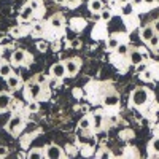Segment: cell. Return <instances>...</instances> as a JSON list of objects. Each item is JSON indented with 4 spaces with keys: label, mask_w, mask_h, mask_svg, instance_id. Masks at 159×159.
<instances>
[{
    "label": "cell",
    "mask_w": 159,
    "mask_h": 159,
    "mask_svg": "<svg viewBox=\"0 0 159 159\" xmlns=\"http://www.w3.org/2000/svg\"><path fill=\"white\" fill-rule=\"evenodd\" d=\"M150 102V91L145 88H137L134 89V92L130 94V103L134 107H145Z\"/></svg>",
    "instance_id": "obj_1"
},
{
    "label": "cell",
    "mask_w": 159,
    "mask_h": 159,
    "mask_svg": "<svg viewBox=\"0 0 159 159\" xmlns=\"http://www.w3.org/2000/svg\"><path fill=\"white\" fill-rule=\"evenodd\" d=\"M43 92V84H40L37 81H32L27 84V88H25V96H27L29 100H35L38 99L40 96H42Z\"/></svg>",
    "instance_id": "obj_2"
},
{
    "label": "cell",
    "mask_w": 159,
    "mask_h": 159,
    "mask_svg": "<svg viewBox=\"0 0 159 159\" xmlns=\"http://www.w3.org/2000/svg\"><path fill=\"white\" fill-rule=\"evenodd\" d=\"M22 127H24V119H22L21 116H18V115L11 116V119L8 121V126H7V129H8L10 134H18Z\"/></svg>",
    "instance_id": "obj_3"
},
{
    "label": "cell",
    "mask_w": 159,
    "mask_h": 159,
    "mask_svg": "<svg viewBox=\"0 0 159 159\" xmlns=\"http://www.w3.org/2000/svg\"><path fill=\"white\" fill-rule=\"evenodd\" d=\"M27 59V52L24 49H15L11 52V64L13 65H22Z\"/></svg>",
    "instance_id": "obj_4"
},
{
    "label": "cell",
    "mask_w": 159,
    "mask_h": 159,
    "mask_svg": "<svg viewBox=\"0 0 159 159\" xmlns=\"http://www.w3.org/2000/svg\"><path fill=\"white\" fill-rule=\"evenodd\" d=\"M45 156L49 159H59V157H64V151L59 145H49L45 151Z\"/></svg>",
    "instance_id": "obj_5"
},
{
    "label": "cell",
    "mask_w": 159,
    "mask_h": 159,
    "mask_svg": "<svg viewBox=\"0 0 159 159\" xmlns=\"http://www.w3.org/2000/svg\"><path fill=\"white\" fill-rule=\"evenodd\" d=\"M51 75L56 80H62L65 75H67V70H65V64L64 62H57L51 67Z\"/></svg>",
    "instance_id": "obj_6"
},
{
    "label": "cell",
    "mask_w": 159,
    "mask_h": 159,
    "mask_svg": "<svg viewBox=\"0 0 159 159\" xmlns=\"http://www.w3.org/2000/svg\"><path fill=\"white\" fill-rule=\"evenodd\" d=\"M129 62L134 65H139V64H142V62H145V59H143V56H142V51L140 49H129Z\"/></svg>",
    "instance_id": "obj_7"
},
{
    "label": "cell",
    "mask_w": 159,
    "mask_h": 159,
    "mask_svg": "<svg viewBox=\"0 0 159 159\" xmlns=\"http://www.w3.org/2000/svg\"><path fill=\"white\" fill-rule=\"evenodd\" d=\"M64 64H65V70H67V75L75 76L76 72H78V69H80V62H78V59H67Z\"/></svg>",
    "instance_id": "obj_8"
},
{
    "label": "cell",
    "mask_w": 159,
    "mask_h": 159,
    "mask_svg": "<svg viewBox=\"0 0 159 159\" xmlns=\"http://www.w3.org/2000/svg\"><path fill=\"white\" fill-rule=\"evenodd\" d=\"M21 78L18 76V75H8L7 76V84H8V88L11 89V91H16V89H19L21 88Z\"/></svg>",
    "instance_id": "obj_9"
},
{
    "label": "cell",
    "mask_w": 159,
    "mask_h": 159,
    "mask_svg": "<svg viewBox=\"0 0 159 159\" xmlns=\"http://www.w3.org/2000/svg\"><path fill=\"white\" fill-rule=\"evenodd\" d=\"M91 119H92V127H94V130L96 132L102 130V127H103V115L100 111H96Z\"/></svg>",
    "instance_id": "obj_10"
},
{
    "label": "cell",
    "mask_w": 159,
    "mask_h": 159,
    "mask_svg": "<svg viewBox=\"0 0 159 159\" xmlns=\"http://www.w3.org/2000/svg\"><path fill=\"white\" fill-rule=\"evenodd\" d=\"M13 102V97L7 92H0V111H5L10 108V105Z\"/></svg>",
    "instance_id": "obj_11"
},
{
    "label": "cell",
    "mask_w": 159,
    "mask_h": 159,
    "mask_svg": "<svg viewBox=\"0 0 159 159\" xmlns=\"http://www.w3.org/2000/svg\"><path fill=\"white\" fill-rule=\"evenodd\" d=\"M103 105L105 107H108V108H111V107H118L119 105V97H118V94H107L103 97Z\"/></svg>",
    "instance_id": "obj_12"
},
{
    "label": "cell",
    "mask_w": 159,
    "mask_h": 159,
    "mask_svg": "<svg viewBox=\"0 0 159 159\" xmlns=\"http://www.w3.org/2000/svg\"><path fill=\"white\" fill-rule=\"evenodd\" d=\"M156 32H154V27H153V25H145V27L140 30V38L143 40V42H150V38L154 35Z\"/></svg>",
    "instance_id": "obj_13"
},
{
    "label": "cell",
    "mask_w": 159,
    "mask_h": 159,
    "mask_svg": "<svg viewBox=\"0 0 159 159\" xmlns=\"http://www.w3.org/2000/svg\"><path fill=\"white\" fill-rule=\"evenodd\" d=\"M32 16H34V8H32L29 3L24 5L22 10H21V13H19V18H21L22 21H29Z\"/></svg>",
    "instance_id": "obj_14"
},
{
    "label": "cell",
    "mask_w": 159,
    "mask_h": 159,
    "mask_svg": "<svg viewBox=\"0 0 159 159\" xmlns=\"http://www.w3.org/2000/svg\"><path fill=\"white\" fill-rule=\"evenodd\" d=\"M49 25H51L52 29L61 30V29L64 27V18H62L61 15H54V16L49 19Z\"/></svg>",
    "instance_id": "obj_15"
},
{
    "label": "cell",
    "mask_w": 159,
    "mask_h": 159,
    "mask_svg": "<svg viewBox=\"0 0 159 159\" xmlns=\"http://www.w3.org/2000/svg\"><path fill=\"white\" fill-rule=\"evenodd\" d=\"M134 3L132 2H127V3H124V5H121V15L124 16V18H129V16H132L134 15Z\"/></svg>",
    "instance_id": "obj_16"
},
{
    "label": "cell",
    "mask_w": 159,
    "mask_h": 159,
    "mask_svg": "<svg viewBox=\"0 0 159 159\" xmlns=\"http://www.w3.org/2000/svg\"><path fill=\"white\" fill-rule=\"evenodd\" d=\"M89 10L92 13H100L103 10V3H102V0H89V3H88Z\"/></svg>",
    "instance_id": "obj_17"
},
{
    "label": "cell",
    "mask_w": 159,
    "mask_h": 159,
    "mask_svg": "<svg viewBox=\"0 0 159 159\" xmlns=\"http://www.w3.org/2000/svg\"><path fill=\"white\" fill-rule=\"evenodd\" d=\"M119 43H121V42H119V38L118 37H108L107 38V48L110 49V51H115L118 46H119Z\"/></svg>",
    "instance_id": "obj_18"
},
{
    "label": "cell",
    "mask_w": 159,
    "mask_h": 159,
    "mask_svg": "<svg viewBox=\"0 0 159 159\" xmlns=\"http://www.w3.org/2000/svg\"><path fill=\"white\" fill-rule=\"evenodd\" d=\"M150 150L153 153V157H157L159 156V137H154L150 142Z\"/></svg>",
    "instance_id": "obj_19"
},
{
    "label": "cell",
    "mask_w": 159,
    "mask_h": 159,
    "mask_svg": "<svg viewBox=\"0 0 159 159\" xmlns=\"http://www.w3.org/2000/svg\"><path fill=\"white\" fill-rule=\"evenodd\" d=\"M13 72H11V64H8V62H2L0 64V76H8V75H11Z\"/></svg>",
    "instance_id": "obj_20"
},
{
    "label": "cell",
    "mask_w": 159,
    "mask_h": 159,
    "mask_svg": "<svg viewBox=\"0 0 159 159\" xmlns=\"http://www.w3.org/2000/svg\"><path fill=\"white\" fill-rule=\"evenodd\" d=\"M80 129H83V130H88L89 127H92V119L89 118V116H84V118H81L80 119Z\"/></svg>",
    "instance_id": "obj_21"
},
{
    "label": "cell",
    "mask_w": 159,
    "mask_h": 159,
    "mask_svg": "<svg viewBox=\"0 0 159 159\" xmlns=\"http://www.w3.org/2000/svg\"><path fill=\"white\" fill-rule=\"evenodd\" d=\"M115 51H116V54H118V56H121V57H123V56L129 54V46H127L126 43H119V46H118Z\"/></svg>",
    "instance_id": "obj_22"
},
{
    "label": "cell",
    "mask_w": 159,
    "mask_h": 159,
    "mask_svg": "<svg viewBox=\"0 0 159 159\" xmlns=\"http://www.w3.org/2000/svg\"><path fill=\"white\" fill-rule=\"evenodd\" d=\"M29 157L30 159H42V157H45V153L40 150V148H35V150H30L29 151Z\"/></svg>",
    "instance_id": "obj_23"
},
{
    "label": "cell",
    "mask_w": 159,
    "mask_h": 159,
    "mask_svg": "<svg viewBox=\"0 0 159 159\" xmlns=\"http://www.w3.org/2000/svg\"><path fill=\"white\" fill-rule=\"evenodd\" d=\"M99 15H100V21H103V22H107V21L111 19V11L108 8H103Z\"/></svg>",
    "instance_id": "obj_24"
},
{
    "label": "cell",
    "mask_w": 159,
    "mask_h": 159,
    "mask_svg": "<svg viewBox=\"0 0 159 159\" xmlns=\"http://www.w3.org/2000/svg\"><path fill=\"white\" fill-rule=\"evenodd\" d=\"M148 46H150V48H153V49H157V48H159V34H154V35L150 38Z\"/></svg>",
    "instance_id": "obj_25"
},
{
    "label": "cell",
    "mask_w": 159,
    "mask_h": 159,
    "mask_svg": "<svg viewBox=\"0 0 159 159\" xmlns=\"http://www.w3.org/2000/svg\"><path fill=\"white\" fill-rule=\"evenodd\" d=\"M32 30H34L35 34H43L45 27H43V24H42V22H35V24H34V27H32Z\"/></svg>",
    "instance_id": "obj_26"
},
{
    "label": "cell",
    "mask_w": 159,
    "mask_h": 159,
    "mask_svg": "<svg viewBox=\"0 0 159 159\" xmlns=\"http://www.w3.org/2000/svg\"><path fill=\"white\" fill-rule=\"evenodd\" d=\"M11 43H13L11 37H2L0 38V46H10Z\"/></svg>",
    "instance_id": "obj_27"
},
{
    "label": "cell",
    "mask_w": 159,
    "mask_h": 159,
    "mask_svg": "<svg viewBox=\"0 0 159 159\" xmlns=\"http://www.w3.org/2000/svg\"><path fill=\"white\" fill-rule=\"evenodd\" d=\"M70 48H72V49H78V48H81V40H80V38H73L72 42H70Z\"/></svg>",
    "instance_id": "obj_28"
},
{
    "label": "cell",
    "mask_w": 159,
    "mask_h": 159,
    "mask_svg": "<svg viewBox=\"0 0 159 159\" xmlns=\"http://www.w3.org/2000/svg\"><path fill=\"white\" fill-rule=\"evenodd\" d=\"M113 154L108 151V150H103V151H100V153H97V157H102V159H108V157H111Z\"/></svg>",
    "instance_id": "obj_29"
},
{
    "label": "cell",
    "mask_w": 159,
    "mask_h": 159,
    "mask_svg": "<svg viewBox=\"0 0 159 159\" xmlns=\"http://www.w3.org/2000/svg\"><path fill=\"white\" fill-rule=\"evenodd\" d=\"M37 49L42 51V52H45V51L48 49V43H46V42H38V43H37Z\"/></svg>",
    "instance_id": "obj_30"
},
{
    "label": "cell",
    "mask_w": 159,
    "mask_h": 159,
    "mask_svg": "<svg viewBox=\"0 0 159 159\" xmlns=\"http://www.w3.org/2000/svg\"><path fill=\"white\" fill-rule=\"evenodd\" d=\"M29 111H32V113H37V111H38V103H37L35 100H30V103H29Z\"/></svg>",
    "instance_id": "obj_31"
},
{
    "label": "cell",
    "mask_w": 159,
    "mask_h": 159,
    "mask_svg": "<svg viewBox=\"0 0 159 159\" xmlns=\"http://www.w3.org/2000/svg\"><path fill=\"white\" fill-rule=\"evenodd\" d=\"M142 78H143V80H147V81H151V80H153V73H151V70H145V72L142 73Z\"/></svg>",
    "instance_id": "obj_32"
},
{
    "label": "cell",
    "mask_w": 159,
    "mask_h": 159,
    "mask_svg": "<svg viewBox=\"0 0 159 159\" xmlns=\"http://www.w3.org/2000/svg\"><path fill=\"white\" fill-rule=\"evenodd\" d=\"M35 81H37V83H40V84H45V83H46V76H45L43 73H38V75H37V78H35Z\"/></svg>",
    "instance_id": "obj_33"
},
{
    "label": "cell",
    "mask_w": 159,
    "mask_h": 159,
    "mask_svg": "<svg viewBox=\"0 0 159 159\" xmlns=\"http://www.w3.org/2000/svg\"><path fill=\"white\" fill-rule=\"evenodd\" d=\"M29 5L34 8V11L35 10H38L40 8V5H42V3H40V0H29Z\"/></svg>",
    "instance_id": "obj_34"
},
{
    "label": "cell",
    "mask_w": 159,
    "mask_h": 159,
    "mask_svg": "<svg viewBox=\"0 0 159 159\" xmlns=\"http://www.w3.org/2000/svg\"><path fill=\"white\" fill-rule=\"evenodd\" d=\"M10 34H11L13 37H21V34H22V30H21V27H13Z\"/></svg>",
    "instance_id": "obj_35"
},
{
    "label": "cell",
    "mask_w": 159,
    "mask_h": 159,
    "mask_svg": "<svg viewBox=\"0 0 159 159\" xmlns=\"http://www.w3.org/2000/svg\"><path fill=\"white\" fill-rule=\"evenodd\" d=\"M7 156H8V148L0 145V157H7Z\"/></svg>",
    "instance_id": "obj_36"
},
{
    "label": "cell",
    "mask_w": 159,
    "mask_h": 159,
    "mask_svg": "<svg viewBox=\"0 0 159 159\" xmlns=\"http://www.w3.org/2000/svg\"><path fill=\"white\" fill-rule=\"evenodd\" d=\"M135 67H137V72H139V73H143L145 70H147V65H145V62H142V64L135 65Z\"/></svg>",
    "instance_id": "obj_37"
},
{
    "label": "cell",
    "mask_w": 159,
    "mask_h": 159,
    "mask_svg": "<svg viewBox=\"0 0 159 159\" xmlns=\"http://www.w3.org/2000/svg\"><path fill=\"white\" fill-rule=\"evenodd\" d=\"M153 27H154V32L159 34V21H154V22H153Z\"/></svg>",
    "instance_id": "obj_38"
},
{
    "label": "cell",
    "mask_w": 159,
    "mask_h": 159,
    "mask_svg": "<svg viewBox=\"0 0 159 159\" xmlns=\"http://www.w3.org/2000/svg\"><path fill=\"white\" fill-rule=\"evenodd\" d=\"M143 3H145V5H148V7H151V5L156 3V0H143Z\"/></svg>",
    "instance_id": "obj_39"
},
{
    "label": "cell",
    "mask_w": 159,
    "mask_h": 159,
    "mask_svg": "<svg viewBox=\"0 0 159 159\" xmlns=\"http://www.w3.org/2000/svg\"><path fill=\"white\" fill-rule=\"evenodd\" d=\"M132 3H134V7H140L143 5V0H132Z\"/></svg>",
    "instance_id": "obj_40"
},
{
    "label": "cell",
    "mask_w": 159,
    "mask_h": 159,
    "mask_svg": "<svg viewBox=\"0 0 159 159\" xmlns=\"http://www.w3.org/2000/svg\"><path fill=\"white\" fill-rule=\"evenodd\" d=\"M140 51H142V49H140ZM142 56H143V59H145V61H147V59L150 57V54H148V51H142Z\"/></svg>",
    "instance_id": "obj_41"
},
{
    "label": "cell",
    "mask_w": 159,
    "mask_h": 159,
    "mask_svg": "<svg viewBox=\"0 0 159 159\" xmlns=\"http://www.w3.org/2000/svg\"><path fill=\"white\" fill-rule=\"evenodd\" d=\"M67 3H70L72 7H75V5L78 3V0H67Z\"/></svg>",
    "instance_id": "obj_42"
},
{
    "label": "cell",
    "mask_w": 159,
    "mask_h": 159,
    "mask_svg": "<svg viewBox=\"0 0 159 159\" xmlns=\"http://www.w3.org/2000/svg\"><path fill=\"white\" fill-rule=\"evenodd\" d=\"M116 2H118L119 5H124V3H127V2H129V0H116Z\"/></svg>",
    "instance_id": "obj_43"
},
{
    "label": "cell",
    "mask_w": 159,
    "mask_h": 159,
    "mask_svg": "<svg viewBox=\"0 0 159 159\" xmlns=\"http://www.w3.org/2000/svg\"><path fill=\"white\" fill-rule=\"evenodd\" d=\"M54 2H56V3H59V5H62V3L67 2V0H54Z\"/></svg>",
    "instance_id": "obj_44"
}]
</instances>
